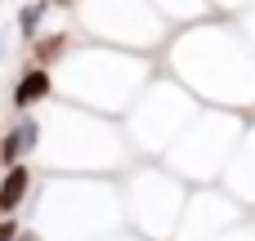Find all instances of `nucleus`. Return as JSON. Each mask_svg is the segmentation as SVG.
<instances>
[{"instance_id": "nucleus-5", "label": "nucleus", "mask_w": 255, "mask_h": 241, "mask_svg": "<svg viewBox=\"0 0 255 241\" xmlns=\"http://www.w3.org/2000/svg\"><path fill=\"white\" fill-rule=\"evenodd\" d=\"M0 241H18V224H13V219L0 224Z\"/></svg>"}, {"instance_id": "nucleus-3", "label": "nucleus", "mask_w": 255, "mask_h": 241, "mask_svg": "<svg viewBox=\"0 0 255 241\" xmlns=\"http://www.w3.org/2000/svg\"><path fill=\"white\" fill-rule=\"evenodd\" d=\"M27 170L22 165H13L9 174H4V188H0V215L4 219H13V210H18V201H22V192H27Z\"/></svg>"}, {"instance_id": "nucleus-4", "label": "nucleus", "mask_w": 255, "mask_h": 241, "mask_svg": "<svg viewBox=\"0 0 255 241\" xmlns=\"http://www.w3.org/2000/svg\"><path fill=\"white\" fill-rule=\"evenodd\" d=\"M40 18H45V4H22V9H18V27H22V36H36Z\"/></svg>"}, {"instance_id": "nucleus-6", "label": "nucleus", "mask_w": 255, "mask_h": 241, "mask_svg": "<svg viewBox=\"0 0 255 241\" xmlns=\"http://www.w3.org/2000/svg\"><path fill=\"white\" fill-rule=\"evenodd\" d=\"M18 241H40V237H36V233H22V237H18Z\"/></svg>"}, {"instance_id": "nucleus-2", "label": "nucleus", "mask_w": 255, "mask_h": 241, "mask_svg": "<svg viewBox=\"0 0 255 241\" xmlns=\"http://www.w3.org/2000/svg\"><path fill=\"white\" fill-rule=\"evenodd\" d=\"M45 94H49V72L45 67H27L22 80L13 85V107H36Z\"/></svg>"}, {"instance_id": "nucleus-1", "label": "nucleus", "mask_w": 255, "mask_h": 241, "mask_svg": "<svg viewBox=\"0 0 255 241\" xmlns=\"http://www.w3.org/2000/svg\"><path fill=\"white\" fill-rule=\"evenodd\" d=\"M36 143H40V125H36L31 116H22V121H18V125L9 130V139H4V148H0V157H4V165L13 170V165H18V157H22V152H31Z\"/></svg>"}]
</instances>
